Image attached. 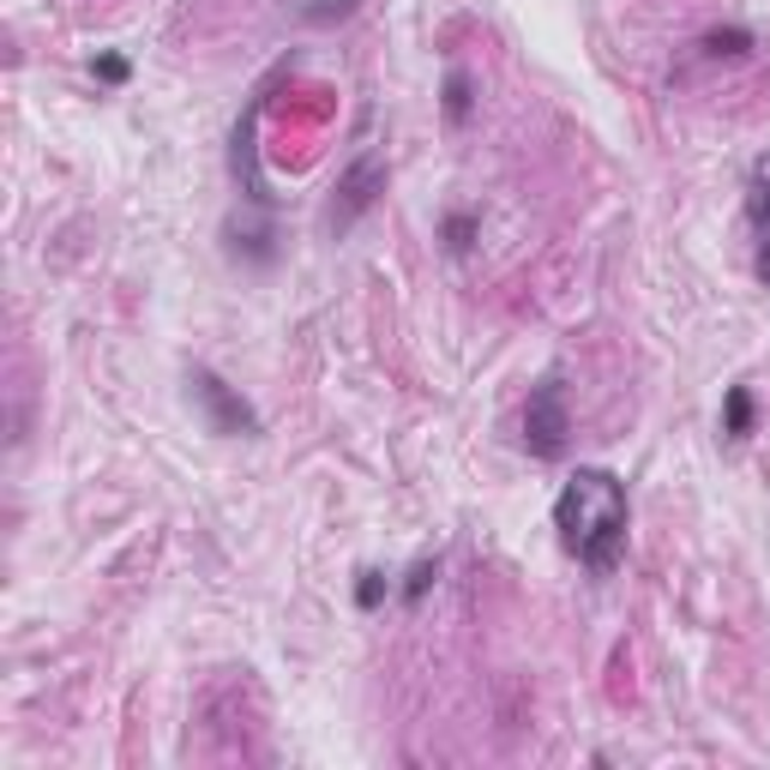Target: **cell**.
<instances>
[{
    "label": "cell",
    "mask_w": 770,
    "mask_h": 770,
    "mask_svg": "<svg viewBox=\"0 0 770 770\" xmlns=\"http://www.w3.org/2000/svg\"><path fill=\"white\" fill-rule=\"evenodd\" d=\"M440 115H446V127H470V115H476V79H470V67L446 72V85H440Z\"/></svg>",
    "instance_id": "52a82bcc"
},
{
    "label": "cell",
    "mask_w": 770,
    "mask_h": 770,
    "mask_svg": "<svg viewBox=\"0 0 770 770\" xmlns=\"http://www.w3.org/2000/svg\"><path fill=\"white\" fill-rule=\"evenodd\" d=\"M434 584H440V554H434V560H416V566L404 572V584H397V596H404L409 609H416V602H422Z\"/></svg>",
    "instance_id": "8fae6325"
},
{
    "label": "cell",
    "mask_w": 770,
    "mask_h": 770,
    "mask_svg": "<svg viewBox=\"0 0 770 770\" xmlns=\"http://www.w3.org/2000/svg\"><path fill=\"white\" fill-rule=\"evenodd\" d=\"M747 217H752V229H759V254H752V277L770 289V157L752 169V181H747Z\"/></svg>",
    "instance_id": "5b68a950"
},
{
    "label": "cell",
    "mask_w": 770,
    "mask_h": 770,
    "mask_svg": "<svg viewBox=\"0 0 770 770\" xmlns=\"http://www.w3.org/2000/svg\"><path fill=\"white\" fill-rule=\"evenodd\" d=\"M355 7H362V0H289V12L302 24H344Z\"/></svg>",
    "instance_id": "30bf717a"
},
{
    "label": "cell",
    "mask_w": 770,
    "mask_h": 770,
    "mask_svg": "<svg viewBox=\"0 0 770 770\" xmlns=\"http://www.w3.org/2000/svg\"><path fill=\"white\" fill-rule=\"evenodd\" d=\"M476 235H482L476 211H446V217H440V247H446L452 259H464L470 247H476Z\"/></svg>",
    "instance_id": "9c48e42d"
},
{
    "label": "cell",
    "mask_w": 770,
    "mask_h": 770,
    "mask_svg": "<svg viewBox=\"0 0 770 770\" xmlns=\"http://www.w3.org/2000/svg\"><path fill=\"white\" fill-rule=\"evenodd\" d=\"M572 446V409H566V379L547 374L530 385L524 397V452L542 457V464H560Z\"/></svg>",
    "instance_id": "3957f363"
},
{
    "label": "cell",
    "mask_w": 770,
    "mask_h": 770,
    "mask_svg": "<svg viewBox=\"0 0 770 770\" xmlns=\"http://www.w3.org/2000/svg\"><path fill=\"white\" fill-rule=\"evenodd\" d=\"M626 524H632V500H626V482H620L614 470H578L554 500L560 547H566L590 578H614L620 554H626Z\"/></svg>",
    "instance_id": "6da1fadb"
},
{
    "label": "cell",
    "mask_w": 770,
    "mask_h": 770,
    "mask_svg": "<svg viewBox=\"0 0 770 770\" xmlns=\"http://www.w3.org/2000/svg\"><path fill=\"white\" fill-rule=\"evenodd\" d=\"M385 181H392V169H385L379 151L349 157V169L337 175V187H332V217H325V224H332V235H349L355 224H362V217L379 205Z\"/></svg>",
    "instance_id": "277c9868"
},
{
    "label": "cell",
    "mask_w": 770,
    "mask_h": 770,
    "mask_svg": "<svg viewBox=\"0 0 770 770\" xmlns=\"http://www.w3.org/2000/svg\"><path fill=\"white\" fill-rule=\"evenodd\" d=\"M91 79L109 85V91H121V85L132 79V61H127V55H115V49H102L97 61H91Z\"/></svg>",
    "instance_id": "7c38bea8"
},
{
    "label": "cell",
    "mask_w": 770,
    "mask_h": 770,
    "mask_svg": "<svg viewBox=\"0 0 770 770\" xmlns=\"http://www.w3.org/2000/svg\"><path fill=\"white\" fill-rule=\"evenodd\" d=\"M699 49L710 55V61H722V55H729V61H734V55L759 49V37H752L747 24H710V31L699 37Z\"/></svg>",
    "instance_id": "ba28073f"
},
{
    "label": "cell",
    "mask_w": 770,
    "mask_h": 770,
    "mask_svg": "<svg viewBox=\"0 0 770 770\" xmlns=\"http://www.w3.org/2000/svg\"><path fill=\"white\" fill-rule=\"evenodd\" d=\"M752 434H759V392H752L747 379H734L729 392H722V440L747 446Z\"/></svg>",
    "instance_id": "8992f818"
},
{
    "label": "cell",
    "mask_w": 770,
    "mask_h": 770,
    "mask_svg": "<svg viewBox=\"0 0 770 770\" xmlns=\"http://www.w3.org/2000/svg\"><path fill=\"white\" fill-rule=\"evenodd\" d=\"M385 596H392V578H385V572H362V578H355V609H362V614H374Z\"/></svg>",
    "instance_id": "4fadbf2b"
},
{
    "label": "cell",
    "mask_w": 770,
    "mask_h": 770,
    "mask_svg": "<svg viewBox=\"0 0 770 770\" xmlns=\"http://www.w3.org/2000/svg\"><path fill=\"white\" fill-rule=\"evenodd\" d=\"M187 397L199 404V416H205V427H211L217 440H259L265 434L259 409L247 404L241 385H229L217 367H187Z\"/></svg>",
    "instance_id": "7a4b0ae2"
}]
</instances>
